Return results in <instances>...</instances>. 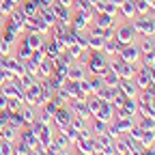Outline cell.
I'll list each match as a JSON object with an SVG mask.
<instances>
[{
  "instance_id": "obj_43",
  "label": "cell",
  "mask_w": 155,
  "mask_h": 155,
  "mask_svg": "<svg viewBox=\"0 0 155 155\" xmlns=\"http://www.w3.org/2000/svg\"><path fill=\"white\" fill-rule=\"evenodd\" d=\"M101 151H104V155H116V151H114V142L108 144V147H104Z\"/></svg>"
},
{
  "instance_id": "obj_17",
  "label": "cell",
  "mask_w": 155,
  "mask_h": 155,
  "mask_svg": "<svg viewBox=\"0 0 155 155\" xmlns=\"http://www.w3.org/2000/svg\"><path fill=\"white\" fill-rule=\"evenodd\" d=\"M134 123L138 125L140 129H151V131H155V119H149V116H142V114H138V116H134Z\"/></svg>"
},
{
  "instance_id": "obj_2",
  "label": "cell",
  "mask_w": 155,
  "mask_h": 155,
  "mask_svg": "<svg viewBox=\"0 0 155 155\" xmlns=\"http://www.w3.org/2000/svg\"><path fill=\"white\" fill-rule=\"evenodd\" d=\"M134 30L138 37H155V17L151 15H136L131 22Z\"/></svg>"
},
{
  "instance_id": "obj_7",
  "label": "cell",
  "mask_w": 155,
  "mask_h": 155,
  "mask_svg": "<svg viewBox=\"0 0 155 155\" xmlns=\"http://www.w3.org/2000/svg\"><path fill=\"white\" fill-rule=\"evenodd\" d=\"M134 84H136V88H138V93H140V91H147V88L153 84L144 67H140L138 71H136V75H134Z\"/></svg>"
},
{
  "instance_id": "obj_32",
  "label": "cell",
  "mask_w": 155,
  "mask_h": 155,
  "mask_svg": "<svg viewBox=\"0 0 155 155\" xmlns=\"http://www.w3.org/2000/svg\"><path fill=\"white\" fill-rule=\"evenodd\" d=\"M153 142H155V131H151V129L142 131V138H140V144H142L144 149H149V147H151Z\"/></svg>"
},
{
  "instance_id": "obj_18",
  "label": "cell",
  "mask_w": 155,
  "mask_h": 155,
  "mask_svg": "<svg viewBox=\"0 0 155 155\" xmlns=\"http://www.w3.org/2000/svg\"><path fill=\"white\" fill-rule=\"evenodd\" d=\"M52 140H54V127H52V125H45L43 131L39 134V142H41V144L48 149V147L52 144Z\"/></svg>"
},
{
  "instance_id": "obj_9",
  "label": "cell",
  "mask_w": 155,
  "mask_h": 155,
  "mask_svg": "<svg viewBox=\"0 0 155 155\" xmlns=\"http://www.w3.org/2000/svg\"><path fill=\"white\" fill-rule=\"evenodd\" d=\"M43 52H45V56L48 58H58L61 56V52H63V48H61V43L56 41V39H45V43H43Z\"/></svg>"
},
{
  "instance_id": "obj_20",
  "label": "cell",
  "mask_w": 155,
  "mask_h": 155,
  "mask_svg": "<svg viewBox=\"0 0 155 155\" xmlns=\"http://www.w3.org/2000/svg\"><path fill=\"white\" fill-rule=\"evenodd\" d=\"M121 15L125 17V19H134L136 15V5H134V0H125V2L121 5Z\"/></svg>"
},
{
  "instance_id": "obj_30",
  "label": "cell",
  "mask_w": 155,
  "mask_h": 155,
  "mask_svg": "<svg viewBox=\"0 0 155 155\" xmlns=\"http://www.w3.org/2000/svg\"><path fill=\"white\" fill-rule=\"evenodd\" d=\"M88 84H91V93L95 95L97 91L104 86V78H101V75H91V73H88Z\"/></svg>"
},
{
  "instance_id": "obj_35",
  "label": "cell",
  "mask_w": 155,
  "mask_h": 155,
  "mask_svg": "<svg viewBox=\"0 0 155 155\" xmlns=\"http://www.w3.org/2000/svg\"><path fill=\"white\" fill-rule=\"evenodd\" d=\"M153 63H155V50H151V52H147V54L140 56V65H142V67H149V65H153Z\"/></svg>"
},
{
  "instance_id": "obj_47",
  "label": "cell",
  "mask_w": 155,
  "mask_h": 155,
  "mask_svg": "<svg viewBox=\"0 0 155 155\" xmlns=\"http://www.w3.org/2000/svg\"><path fill=\"white\" fill-rule=\"evenodd\" d=\"M110 2H114V5H116V7H121V5H123V2H125V0H110Z\"/></svg>"
},
{
  "instance_id": "obj_10",
  "label": "cell",
  "mask_w": 155,
  "mask_h": 155,
  "mask_svg": "<svg viewBox=\"0 0 155 155\" xmlns=\"http://www.w3.org/2000/svg\"><path fill=\"white\" fill-rule=\"evenodd\" d=\"M93 22H95V26L108 28V26H116V17L114 15H108L104 11H97V15H93Z\"/></svg>"
},
{
  "instance_id": "obj_49",
  "label": "cell",
  "mask_w": 155,
  "mask_h": 155,
  "mask_svg": "<svg viewBox=\"0 0 155 155\" xmlns=\"http://www.w3.org/2000/svg\"><path fill=\"white\" fill-rule=\"evenodd\" d=\"M153 48H155V37H153Z\"/></svg>"
},
{
  "instance_id": "obj_34",
  "label": "cell",
  "mask_w": 155,
  "mask_h": 155,
  "mask_svg": "<svg viewBox=\"0 0 155 155\" xmlns=\"http://www.w3.org/2000/svg\"><path fill=\"white\" fill-rule=\"evenodd\" d=\"M75 131H80V129H84V127H88V121L86 119H80V116H73L71 119V123H69Z\"/></svg>"
},
{
  "instance_id": "obj_46",
  "label": "cell",
  "mask_w": 155,
  "mask_h": 155,
  "mask_svg": "<svg viewBox=\"0 0 155 155\" xmlns=\"http://www.w3.org/2000/svg\"><path fill=\"white\" fill-rule=\"evenodd\" d=\"M56 155H73V151H71V149H61Z\"/></svg>"
},
{
  "instance_id": "obj_12",
  "label": "cell",
  "mask_w": 155,
  "mask_h": 155,
  "mask_svg": "<svg viewBox=\"0 0 155 155\" xmlns=\"http://www.w3.org/2000/svg\"><path fill=\"white\" fill-rule=\"evenodd\" d=\"M54 71V58H48L45 56V61L43 63H39V69H37V80H43V78H50Z\"/></svg>"
},
{
  "instance_id": "obj_31",
  "label": "cell",
  "mask_w": 155,
  "mask_h": 155,
  "mask_svg": "<svg viewBox=\"0 0 155 155\" xmlns=\"http://www.w3.org/2000/svg\"><path fill=\"white\" fill-rule=\"evenodd\" d=\"M134 5H136V13H138V15H151L153 13L147 0H134Z\"/></svg>"
},
{
  "instance_id": "obj_16",
  "label": "cell",
  "mask_w": 155,
  "mask_h": 155,
  "mask_svg": "<svg viewBox=\"0 0 155 155\" xmlns=\"http://www.w3.org/2000/svg\"><path fill=\"white\" fill-rule=\"evenodd\" d=\"M119 91L125 97H136V95H138V88H136V84H134V78H131V80H121L119 82Z\"/></svg>"
},
{
  "instance_id": "obj_40",
  "label": "cell",
  "mask_w": 155,
  "mask_h": 155,
  "mask_svg": "<svg viewBox=\"0 0 155 155\" xmlns=\"http://www.w3.org/2000/svg\"><path fill=\"white\" fill-rule=\"evenodd\" d=\"M88 138H93V131H91V127H84V129H80V131H78V140H88Z\"/></svg>"
},
{
  "instance_id": "obj_39",
  "label": "cell",
  "mask_w": 155,
  "mask_h": 155,
  "mask_svg": "<svg viewBox=\"0 0 155 155\" xmlns=\"http://www.w3.org/2000/svg\"><path fill=\"white\" fill-rule=\"evenodd\" d=\"M11 45H13V43H9V41H5V39H2V41H0V56H9V54H11Z\"/></svg>"
},
{
  "instance_id": "obj_4",
  "label": "cell",
  "mask_w": 155,
  "mask_h": 155,
  "mask_svg": "<svg viewBox=\"0 0 155 155\" xmlns=\"http://www.w3.org/2000/svg\"><path fill=\"white\" fill-rule=\"evenodd\" d=\"M119 56L123 58V63H140V56H142V54H140V48L131 41V43H125V45L121 48Z\"/></svg>"
},
{
  "instance_id": "obj_37",
  "label": "cell",
  "mask_w": 155,
  "mask_h": 155,
  "mask_svg": "<svg viewBox=\"0 0 155 155\" xmlns=\"http://www.w3.org/2000/svg\"><path fill=\"white\" fill-rule=\"evenodd\" d=\"M106 134L110 136L112 140H116V138H121V136H123L119 129H116V125H114V123H108V129H106Z\"/></svg>"
},
{
  "instance_id": "obj_29",
  "label": "cell",
  "mask_w": 155,
  "mask_h": 155,
  "mask_svg": "<svg viewBox=\"0 0 155 155\" xmlns=\"http://www.w3.org/2000/svg\"><path fill=\"white\" fill-rule=\"evenodd\" d=\"M30 54H32V48H30L28 43L22 41V43L17 45V54H15V56L19 58V61H26V58H30Z\"/></svg>"
},
{
  "instance_id": "obj_27",
  "label": "cell",
  "mask_w": 155,
  "mask_h": 155,
  "mask_svg": "<svg viewBox=\"0 0 155 155\" xmlns=\"http://www.w3.org/2000/svg\"><path fill=\"white\" fill-rule=\"evenodd\" d=\"M0 136H2L5 142H15V138H17V129H13L11 125H5L2 129H0Z\"/></svg>"
},
{
  "instance_id": "obj_45",
  "label": "cell",
  "mask_w": 155,
  "mask_h": 155,
  "mask_svg": "<svg viewBox=\"0 0 155 155\" xmlns=\"http://www.w3.org/2000/svg\"><path fill=\"white\" fill-rule=\"evenodd\" d=\"M73 2H75V0H58V5H63V7H67V9H71Z\"/></svg>"
},
{
  "instance_id": "obj_1",
  "label": "cell",
  "mask_w": 155,
  "mask_h": 155,
  "mask_svg": "<svg viewBox=\"0 0 155 155\" xmlns=\"http://www.w3.org/2000/svg\"><path fill=\"white\" fill-rule=\"evenodd\" d=\"M84 65H86V71L91 75H101V78L110 69L108 67V56L104 52H91L88 50L86 52V58H84Z\"/></svg>"
},
{
  "instance_id": "obj_25",
  "label": "cell",
  "mask_w": 155,
  "mask_h": 155,
  "mask_svg": "<svg viewBox=\"0 0 155 155\" xmlns=\"http://www.w3.org/2000/svg\"><path fill=\"white\" fill-rule=\"evenodd\" d=\"M88 127H91V131H93V136H95V134H104V131L108 129V123H106V121H99V119H95V116H93V119L88 121Z\"/></svg>"
},
{
  "instance_id": "obj_36",
  "label": "cell",
  "mask_w": 155,
  "mask_h": 155,
  "mask_svg": "<svg viewBox=\"0 0 155 155\" xmlns=\"http://www.w3.org/2000/svg\"><path fill=\"white\" fill-rule=\"evenodd\" d=\"M22 11H24V15H26V17H32V15H39V13H37L39 9H37V5H35V2H24V7H22Z\"/></svg>"
},
{
  "instance_id": "obj_24",
  "label": "cell",
  "mask_w": 155,
  "mask_h": 155,
  "mask_svg": "<svg viewBox=\"0 0 155 155\" xmlns=\"http://www.w3.org/2000/svg\"><path fill=\"white\" fill-rule=\"evenodd\" d=\"M119 82H121V75L116 73V71H112V69H108L106 73H104V84L106 86H119Z\"/></svg>"
},
{
  "instance_id": "obj_28",
  "label": "cell",
  "mask_w": 155,
  "mask_h": 155,
  "mask_svg": "<svg viewBox=\"0 0 155 155\" xmlns=\"http://www.w3.org/2000/svg\"><path fill=\"white\" fill-rule=\"evenodd\" d=\"M7 125H11V127L17 129V131L22 129V127H26L24 121H22V116H19V112H11V114H9V123H7Z\"/></svg>"
},
{
  "instance_id": "obj_41",
  "label": "cell",
  "mask_w": 155,
  "mask_h": 155,
  "mask_svg": "<svg viewBox=\"0 0 155 155\" xmlns=\"http://www.w3.org/2000/svg\"><path fill=\"white\" fill-rule=\"evenodd\" d=\"M101 37H104V41H110V39H114V26H108V28H104Z\"/></svg>"
},
{
  "instance_id": "obj_15",
  "label": "cell",
  "mask_w": 155,
  "mask_h": 155,
  "mask_svg": "<svg viewBox=\"0 0 155 155\" xmlns=\"http://www.w3.org/2000/svg\"><path fill=\"white\" fill-rule=\"evenodd\" d=\"M121 48H123V43L114 37V39H110V41H106V43H104V50H101V52L110 58V56H116V54H119V52H121Z\"/></svg>"
},
{
  "instance_id": "obj_33",
  "label": "cell",
  "mask_w": 155,
  "mask_h": 155,
  "mask_svg": "<svg viewBox=\"0 0 155 155\" xmlns=\"http://www.w3.org/2000/svg\"><path fill=\"white\" fill-rule=\"evenodd\" d=\"M30 153V147L26 144V142H13V155H28Z\"/></svg>"
},
{
  "instance_id": "obj_5",
  "label": "cell",
  "mask_w": 155,
  "mask_h": 155,
  "mask_svg": "<svg viewBox=\"0 0 155 155\" xmlns=\"http://www.w3.org/2000/svg\"><path fill=\"white\" fill-rule=\"evenodd\" d=\"M114 37L119 39L123 45H125V43H131L138 35H136V30H134V26H131V24H127V22H125V24H121V26H114Z\"/></svg>"
},
{
  "instance_id": "obj_48",
  "label": "cell",
  "mask_w": 155,
  "mask_h": 155,
  "mask_svg": "<svg viewBox=\"0 0 155 155\" xmlns=\"http://www.w3.org/2000/svg\"><path fill=\"white\" fill-rule=\"evenodd\" d=\"M73 155H86V153H80V151H73Z\"/></svg>"
},
{
  "instance_id": "obj_26",
  "label": "cell",
  "mask_w": 155,
  "mask_h": 155,
  "mask_svg": "<svg viewBox=\"0 0 155 155\" xmlns=\"http://www.w3.org/2000/svg\"><path fill=\"white\" fill-rule=\"evenodd\" d=\"M112 123L116 125V129H119L121 134H127V131L134 127V119H114Z\"/></svg>"
},
{
  "instance_id": "obj_23",
  "label": "cell",
  "mask_w": 155,
  "mask_h": 155,
  "mask_svg": "<svg viewBox=\"0 0 155 155\" xmlns=\"http://www.w3.org/2000/svg\"><path fill=\"white\" fill-rule=\"evenodd\" d=\"M123 110L131 116H138V104H136V97H125V101H123Z\"/></svg>"
},
{
  "instance_id": "obj_11",
  "label": "cell",
  "mask_w": 155,
  "mask_h": 155,
  "mask_svg": "<svg viewBox=\"0 0 155 155\" xmlns=\"http://www.w3.org/2000/svg\"><path fill=\"white\" fill-rule=\"evenodd\" d=\"M138 69H140V63H123V65L119 67V71H116V73L121 75V80H131Z\"/></svg>"
},
{
  "instance_id": "obj_6",
  "label": "cell",
  "mask_w": 155,
  "mask_h": 155,
  "mask_svg": "<svg viewBox=\"0 0 155 155\" xmlns=\"http://www.w3.org/2000/svg\"><path fill=\"white\" fill-rule=\"evenodd\" d=\"M114 106L110 104V101H101V106H99V110H97L93 116L95 119H99V121H106V123H112V119H114Z\"/></svg>"
},
{
  "instance_id": "obj_21",
  "label": "cell",
  "mask_w": 155,
  "mask_h": 155,
  "mask_svg": "<svg viewBox=\"0 0 155 155\" xmlns=\"http://www.w3.org/2000/svg\"><path fill=\"white\" fill-rule=\"evenodd\" d=\"M86 24H88V19H84L80 13H75V15H71V22H69V26L73 28V30H78V32H82V30H86Z\"/></svg>"
},
{
  "instance_id": "obj_38",
  "label": "cell",
  "mask_w": 155,
  "mask_h": 155,
  "mask_svg": "<svg viewBox=\"0 0 155 155\" xmlns=\"http://www.w3.org/2000/svg\"><path fill=\"white\" fill-rule=\"evenodd\" d=\"M63 134H65V136H67V138H69V140H71V144H73V142H75V140H78V131H75V129H73V127H71V125H67V127H65V129H63Z\"/></svg>"
},
{
  "instance_id": "obj_42",
  "label": "cell",
  "mask_w": 155,
  "mask_h": 155,
  "mask_svg": "<svg viewBox=\"0 0 155 155\" xmlns=\"http://www.w3.org/2000/svg\"><path fill=\"white\" fill-rule=\"evenodd\" d=\"M142 67V65H140ZM147 69V73H149V78H151V82H155V63L153 65H149V67H144Z\"/></svg>"
},
{
  "instance_id": "obj_44",
  "label": "cell",
  "mask_w": 155,
  "mask_h": 155,
  "mask_svg": "<svg viewBox=\"0 0 155 155\" xmlns=\"http://www.w3.org/2000/svg\"><path fill=\"white\" fill-rule=\"evenodd\" d=\"M142 155H155V142H153L149 149H142Z\"/></svg>"
},
{
  "instance_id": "obj_3",
  "label": "cell",
  "mask_w": 155,
  "mask_h": 155,
  "mask_svg": "<svg viewBox=\"0 0 155 155\" xmlns=\"http://www.w3.org/2000/svg\"><path fill=\"white\" fill-rule=\"evenodd\" d=\"M71 119H73V112L69 110V106L67 104H63V106H58L56 108V112L52 114V127H54V131H63L69 123H71Z\"/></svg>"
},
{
  "instance_id": "obj_13",
  "label": "cell",
  "mask_w": 155,
  "mask_h": 155,
  "mask_svg": "<svg viewBox=\"0 0 155 155\" xmlns=\"http://www.w3.org/2000/svg\"><path fill=\"white\" fill-rule=\"evenodd\" d=\"M19 116H22V121H24V125L28 127V125H32L35 121H37V108L35 106H22V110H19Z\"/></svg>"
},
{
  "instance_id": "obj_19",
  "label": "cell",
  "mask_w": 155,
  "mask_h": 155,
  "mask_svg": "<svg viewBox=\"0 0 155 155\" xmlns=\"http://www.w3.org/2000/svg\"><path fill=\"white\" fill-rule=\"evenodd\" d=\"M104 43H106L104 37L88 32V50H91V52H101V50H104Z\"/></svg>"
},
{
  "instance_id": "obj_14",
  "label": "cell",
  "mask_w": 155,
  "mask_h": 155,
  "mask_svg": "<svg viewBox=\"0 0 155 155\" xmlns=\"http://www.w3.org/2000/svg\"><path fill=\"white\" fill-rule=\"evenodd\" d=\"M24 43H28L32 50H39V48H43L45 37H43L41 32H28V35L24 37Z\"/></svg>"
},
{
  "instance_id": "obj_8",
  "label": "cell",
  "mask_w": 155,
  "mask_h": 155,
  "mask_svg": "<svg viewBox=\"0 0 155 155\" xmlns=\"http://www.w3.org/2000/svg\"><path fill=\"white\" fill-rule=\"evenodd\" d=\"M88 71H86V65L75 61L71 67H69V73H67V80H82V78H86Z\"/></svg>"
},
{
  "instance_id": "obj_22",
  "label": "cell",
  "mask_w": 155,
  "mask_h": 155,
  "mask_svg": "<svg viewBox=\"0 0 155 155\" xmlns=\"http://www.w3.org/2000/svg\"><path fill=\"white\" fill-rule=\"evenodd\" d=\"M58 149H71L73 144H71V140L67 138V136L63 134V131H54V140H52Z\"/></svg>"
}]
</instances>
